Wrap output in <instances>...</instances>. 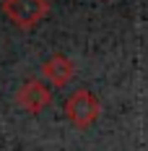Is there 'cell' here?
Listing matches in <instances>:
<instances>
[{"mask_svg":"<svg viewBox=\"0 0 148 151\" xmlns=\"http://www.w3.org/2000/svg\"><path fill=\"white\" fill-rule=\"evenodd\" d=\"M3 13L13 26L26 31L47 18L49 3L47 0H3Z\"/></svg>","mask_w":148,"mask_h":151,"instance_id":"7a4b0ae2","label":"cell"},{"mask_svg":"<svg viewBox=\"0 0 148 151\" xmlns=\"http://www.w3.org/2000/svg\"><path fill=\"white\" fill-rule=\"evenodd\" d=\"M42 81L49 83L52 89H62V86H68L70 81H73L75 76V63L68 58V55H52V58H47L42 63Z\"/></svg>","mask_w":148,"mask_h":151,"instance_id":"277c9868","label":"cell"},{"mask_svg":"<svg viewBox=\"0 0 148 151\" xmlns=\"http://www.w3.org/2000/svg\"><path fill=\"white\" fill-rule=\"evenodd\" d=\"M16 102L21 109H26L29 115H39L44 112L49 102H52V91L49 83H44L42 78H26L21 83V89L16 91Z\"/></svg>","mask_w":148,"mask_h":151,"instance_id":"3957f363","label":"cell"},{"mask_svg":"<svg viewBox=\"0 0 148 151\" xmlns=\"http://www.w3.org/2000/svg\"><path fill=\"white\" fill-rule=\"evenodd\" d=\"M102 115V102L91 94L89 89H78L65 99V117L70 120V125H75L78 130H86Z\"/></svg>","mask_w":148,"mask_h":151,"instance_id":"6da1fadb","label":"cell"}]
</instances>
